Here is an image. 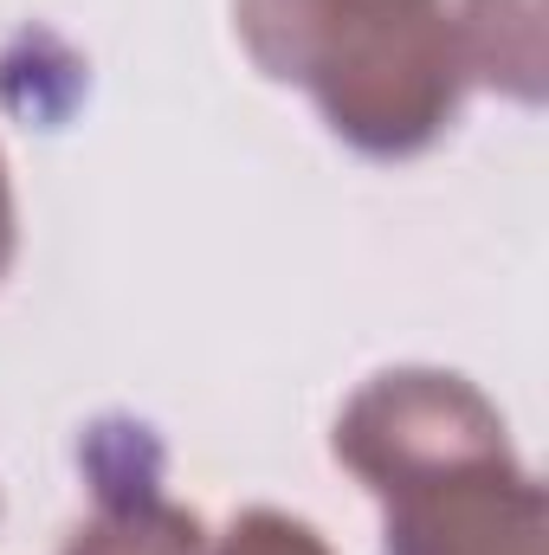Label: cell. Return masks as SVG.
Returning <instances> with one entry per match:
<instances>
[{"instance_id": "cell-2", "label": "cell", "mask_w": 549, "mask_h": 555, "mask_svg": "<svg viewBox=\"0 0 549 555\" xmlns=\"http://www.w3.org/2000/svg\"><path fill=\"white\" fill-rule=\"evenodd\" d=\"M253 59L304 85L336 137L369 155H413L439 137L472 78L446 0H240Z\"/></svg>"}, {"instance_id": "cell-4", "label": "cell", "mask_w": 549, "mask_h": 555, "mask_svg": "<svg viewBox=\"0 0 549 555\" xmlns=\"http://www.w3.org/2000/svg\"><path fill=\"white\" fill-rule=\"evenodd\" d=\"M214 555H330V543L304 524V517H284V511H246L227 524L220 550Z\"/></svg>"}, {"instance_id": "cell-3", "label": "cell", "mask_w": 549, "mask_h": 555, "mask_svg": "<svg viewBox=\"0 0 549 555\" xmlns=\"http://www.w3.org/2000/svg\"><path fill=\"white\" fill-rule=\"evenodd\" d=\"M65 555H207V530L155 485H137V491H104L98 517L72 530Z\"/></svg>"}, {"instance_id": "cell-1", "label": "cell", "mask_w": 549, "mask_h": 555, "mask_svg": "<svg viewBox=\"0 0 549 555\" xmlns=\"http://www.w3.org/2000/svg\"><path fill=\"white\" fill-rule=\"evenodd\" d=\"M336 459L388 504V555H544V485L465 375H375L336 420Z\"/></svg>"}, {"instance_id": "cell-5", "label": "cell", "mask_w": 549, "mask_h": 555, "mask_svg": "<svg viewBox=\"0 0 549 555\" xmlns=\"http://www.w3.org/2000/svg\"><path fill=\"white\" fill-rule=\"evenodd\" d=\"M13 266V181H7V155H0V278Z\"/></svg>"}]
</instances>
